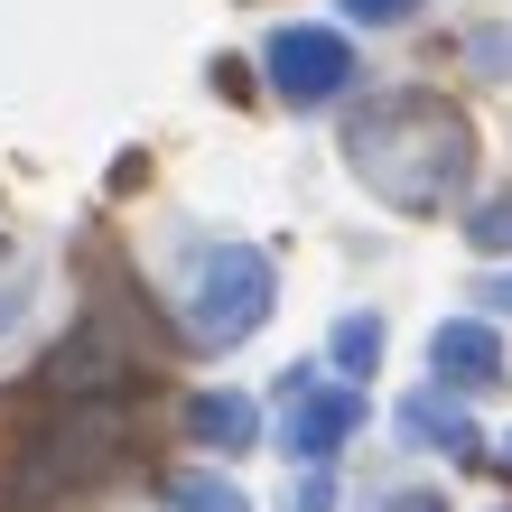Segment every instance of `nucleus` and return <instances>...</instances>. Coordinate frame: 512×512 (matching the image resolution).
<instances>
[{"label": "nucleus", "instance_id": "nucleus-11", "mask_svg": "<svg viewBox=\"0 0 512 512\" xmlns=\"http://www.w3.org/2000/svg\"><path fill=\"white\" fill-rule=\"evenodd\" d=\"M326 354H336L345 373H373V364H382V317H345V326H336V345H326Z\"/></svg>", "mask_w": 512, "mask_h": 512}, {"label": "nucleus", "instance_id": "nucleus-17", "mask_svg": "<svg viewBox=\"0 0 512 512\" xmlns=\"http://www.w3.org/2000/svg\"><path fill=\"white\" fill-rule=\"evenodd\" d=\"M503 457H512V438H503Z\"/></svg>", "mask_w": 512, "mask_h": 512}, {"label": "nucleus", "instance_id": "nucleus-9", "mask_svg": "<svg viewBox=\"0 0 512 512\" xmlns=\"http://www.w3.org/2000/svg\"><path fill=\"white\" fill-rule=\"evenodd\" d=\"M401 438H419V447H447V457H466L475 447V419L447 401V391H410L401 401Z\"/></svg>", "mask_w": 512, "mask_h": 512}, {"label": "nucleus", "instance_id": "nucleus-13", "mask_svg": "<svg viewBox=\"0 0 512 512\" xmlns=\"http://www.w3.org/2000/svg\"><path fill=\"white\" fill-rule=\"evenodd\" d=\"M289 512H326V466H308V475L289 485Z\"/></svg>", "mask_w": 512, "mask_h": 512}, {"label": "nucleus", "instance_id": "nucleus-16", "mask_svg": "<svg viewBox=\"0 0 512 512\" xmlns=\"http://www.w3.org/2000/svg\"><path fill=\"white\" fill-rule=\"evenodd\" d=\"M475 298H485V308H512V270H503V280H485Z\"/></svg>", "mask_w": 512, "mask_h": 512}, {"label": "nucleus", "instance_id": "nucleus-10", "mask_svg": "<svg viewBox=\"0 0 512 512\" xmlns=\"http://www.w3.org/2000/svg\"><path fill=\"white\" fill-rule=\"evenodd\" d=\"M159 503H168V512H252L243 494L224 485V475H168V485H159Z\"/></svg>", "mask_w": 512, "mask_h": 512}, {"label": "nucleus", "instance_id": "nucleus-2", "mask_svg": "<svg viewBox=\"0 0 512 512\" xmlns=\"http://www.w3.org/2000/svg\"><path fill=\"white\" fill-rule=\"evenodd\" d=\"M112 447H122V410H112V401H66V410H56L47 429H38V438L19 447L10 503H19V512L56 503L66 485H84V475H103V466H112Z\"/></svg>", "mask_w": 512, "mask_h": 512}, {"label": "nucleus", "instance_id": "nucleus-7", "mask_svg": "<svg viewBox=\"0 0 512 512\" xmlns=\"http://www.w3.org/2000/svg\"><path fill=\"white\" fill-rule=\"evenodd\" d=\"M429 364H438V382L485 391V382H503V345H494V326H485V317H447L438 336H429Z\"/></svg>", "mask_w": 512, "mask_h": 512}, {"label": "nucleus", "instance_id": "nucleus-1", "mask_svg": "<svg viewBox=\"0 0 512 512\" xmlns=\"http://www.w3.org/2000/svg\"><path fill=\"white\" fill-rule=\"evenodd\" d=\"M345 159H354V177H364L382 205L438 215V205L466 187V168H475V131H466V112L438 103V94H382L373 112L345 122Z\"/></svg>", "mask_w": 512, "mask_h": 512}, {"label": "nucleus", "instance_id": "nucleus-6", "mask_svg": "<svg viewBox=\"0 0 512 512\" xmlns=\"http://www.w3.org/2000/svg\"><path fill=\"white\" fill-rule=\"evenodd\" d=\"M38 382L56 391V401H112V391L131 382V354L112 345L103 326H84V336H66V345L47 354V373H38Z\"/></svg>", "mask_w": 512, "mask_h": 512}, {"label": "nucleus", "instance_id": "nucleus-8", "mask_svg": "<svg viewBox=\"0 0 512 512\" xmlns=\"http://www.w3.org/2000/svg\"><path fill=\"white\" fill-rule=\"evenodd\" d=\"M187 438H196V447H224V457H243V447L261 438V410L243 401V391H196V401H187Z\"/></svg>", "mask_w": 512, "mask_h": 512}, {"label": "nucleus", "instance_id": "nucleus-4", "mask_svg": "<svg viewBox=\"0 0 512 512\" xmlns=\"http://www.w3.org/2000/svg\"><path fill=\"white\" fill-rule=\"evenodd\" d=\"M280 401H289V410H280V447H289L298 466H326L354 429H364V391H345V382L289 373V382H280Z\"/></svg>", "mask_w": 512, "mask_h": 512}, {"label": "nucleus", "instance_id": "nucleus-3", "mask_svg": "<svg viewBox=\"0 0 512 512\" xmlns=\"http://www.w3.org/2000/svg\"><path fill=\"white\" fill-rule=\"evenodd\" d=\"M270 252L252 243H224V252H205L196 261V289H187V336L196 345H243L252 326L270 317Z\"/></svg>", "mask_w": 512, "mask_h": 512}, {"label": "nucleus", "instance_id": "nucleus-15", "mask_svg": "<svg viewBox=\"0 0 512 512\" xmlns=\"http://www.w3.org/2000/svg\"><path fill=\"white\" fill-rule=\"evenodd\" d=\"M354 19H373V28H391V19H410V0H345Z\"/></svg>", "mask_w": 512, "mask_h": 512}, {"label": "nucleus", "instance_id": "nucleus-12", "mask_svg": "<svg viewBox=\"0 0 512 512\" xmlns=\"http://www.w3.org/2000/svg\"><path fill=\"white\" fill-rule=\"evenodd\" d=\"M466 243H475V252H512V187L475 205V224H466Z\"/></svg>", "mask_w": 512, "mask_h": 512}, {"label": "nucleus", "instance_id": "nucleus-5", "mask_svg": "<svg viewBox=\"0 0 512 512\" xmlns=\"http://www.w3.org/2000/svg\"><path fill=\"white\" fill-rule=\"evenodd\" d=\"M345 75H354V47L336 38V28H280V38H270V94L298 103V112L336 103Z\"/></svg>", "mask_w": 512, "mask_h": 512}, {"label": "nucleus", "instance_id": "nucleus-14", "mask_svg": "<svg viewBox=\"0 0 512 512\" xmlns=\"http://www.w3.org/2000/svg\"><path fill=\"white\" fill-rule=\"evenodd\" d=\"M382 512H447V494H429V485H410V494H382Z\"/></svg>", "mask_w": 512, "mask_h": 512}]
</instances>
